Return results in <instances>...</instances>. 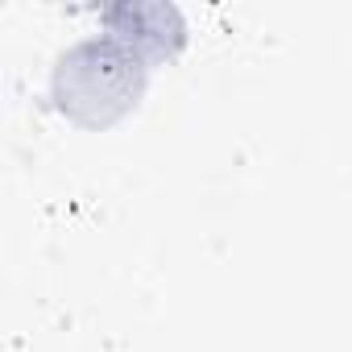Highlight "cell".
Masks as SVG:
<instances>
[{"instance_id":"cell-1","label":"cell","mask_w":352,"mask_h":352,"mask_svg":"<svg viewBox=\"0 0 352 352\" xmlns=\"http://www.w3.org/2000/svg\"><path fill=\"white\" fill-rule=\"evenodd\" d=\"M145 91V58L112 38H87L71 46L54 67V104L63 116L87 129H108Z\"/></svg>"},{"instance_id":"cell-2","label":"cell","mask_w":352,"mask_h":352,"mask_svg":"<svg viewBox=\"0 0 352 352\" xmlns=\"http://www.w3.org/2000/svg\"><path fill=\"white\" fill-rule=\"evenodd\" d=\"M104 30L112 42L129 46L141 58H174L187 42V21L174 5H112L104 9Z\"/></svg>"}]
</instances>
